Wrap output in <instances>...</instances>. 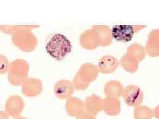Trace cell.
I'll list each match as a JSON object with an SVG mask.
<instances>
[{"label": "cell", "instance_id": "6da1fadb", "mask_svg": "<svg viewBox=\"0 0 159 119\" xmlns=\"http://www.w3.org/2000/svg\"><path fill=\"white\" fill-rule=\"evenodd\" d=\"M45 48L50 56L61 60L71 52L72 44L64 34L57 33L50 38Z\"/></svg>", "mask_w": 159, "mask_h": 119}, {"label": "cell", "instance_id": "7a4b0ae2", "mask_svg": "<svg viewBox=\"0 0 159 119\" xmlns=\"http://www.w3.org/2000/svg\"><path fill=\"white\" fill-rule=\"evenodd\" d=\"M146 27V25H131V24H117L111 29L113 38L119 42H129L131 41L135 33Z\"/></svg>", "mask_w": 159, "mask_h": 119}, {"label": "cell", "instance_id": "3957f363", "mask_svg": "<svg viewBox=\"0 0 159 119\" xmlns=\"http://www.w3.org/2000/svg\"><path fill=\"white\" fill-rule=\"evenodd\" d=\"M99 69L93 64H84L75 79V86L78 89H84L88 86L89 82L95 79Z\"/></svg>", "mask_w": 159, "mask_h": 119}, {"label": "cell", "instance_id": "277c9868", "mask_svg": "<svg viewBox=\"0 0 159 119\" xmlns=\"http://www.w3.org/2000/svg\"><path fill=\"white\" fill-rule=\"evenodd\" d=\"M122 96L128 106L135 108L141 105L144 99V93L138 86L129 85L124 88Z\"/></svg>", "mask_w": 159, "mask_h": 119}, {"label": "cell", "instance_id": "5b68a950", "mask_svg": "<svg viewBox=\"0 0 159 119\" xmlns=\"http://www.w3.org/2000/svg\"><path fill=\"white\" fill-rule=\"evenodd\" d=\"M92 31L95 34L99 46H108L113 42L111 29L107 25L94 26Z\"/></svg>", "mask_w": 159, "mask_h": 119}, {"label": "cell", "instance_id": "8992f818", "mask_svg": "<svg viewBox=\"0 0 159 119\" xmlns=\"http://www.w3.org/2000/svg\"><path fill=\"white\" fill-rule=\"evenodd\" d=\"M145 49L151 57L159 56V29L152 30L148 33Z\"/></svg>", "mask_w": 159, "mask_h": 119}, {"label": "cell", "instance_id": "52a82bcc", "mask_svg": "<svg viewBox=\"0 0 159 119\" xmlns=\"http://www.w3.org/2000/svg\"><path fill=\"white\" fill-rule=\"evenodd\" d=\"M119 64V61L116 57L111 55H106L99 60L98 69L102 73H113L117 70Z\"/></svg>", "mask_w": 159, "mask_h": 119}, {"label": "cell", "instance_id": "ba28073f", "mask_svg": "<svg viewBox=\"0 0 159 119\" xmlns=\"http://www.w3.org/2000/svg\"><path fill=\"white\" fill-rule=\"evenodd\" d=\"M103 110L109 116H117L121 112V106L119 98L106 97L103 99Z\"/></svg>", "mask_w": 159, "mask_h": 119}, {"label": "cell", "instance_id": "9c48e42d", "mask_svg": "<svg viewBox=\"0 0 159 119\" xmlns=\"http://www.w3.org/2000/svg\"><path fill=\"white\" fill-rule=\"evenodd\" d=\"M124 87L122 83L117 80H111L107 82L104 86V93L106 97H120L123 95Z\"/></svg>", "mask_w": 159, "mask_h": 119}, {"label": "cell", "instance_id": "30bf717a", "mask_svg": "<svg viewBox=\"0 0 159 119\" xmlns=\"http://www.w3.org/2000/svg\"><path fill=\"white\" fill-rule=\"evenodd\" d=\"M126 54L139 63L145 58L147 54L145 47L139 42H134L131 44L128 47Z\"/></svg>", "mask_w": 159, "mask_h": 119}, {"label": "cell", "instance_id": "8fae6325", "mask_svg": "<svg viewBox=\"0 0 159 119\" xmlns=\"http://www.w3.org/2000/svg\"><path fill=\"white\" fill-rule=\"evenodd\" d=\"M103 99L97 95H92L89 97L86 101V108L88 112L93 115L97 114L103 110Z\"/></svg>", "mask_w": 159, "mask_h": 119}, {"label": "cell", "instance_id": "7c38bea8", "mask_svg": "<svg viewBox=\"0 0 159 119\" xmlns=\"http://www.w3.org/2000/svg\"><path fill=\"white\" fill-rule=\"evenodd\" d=\"M119 64H121L122 68L129 73H135L137 72L139 65V62L127 55V54H124L121 58Z\"/></svg>", "mask_w": 159, "mask_h": 119}, {"label": "cell", "instance_id": "4fadbf2b", "mask_svg": "<svg viewBox=\"0 0 159 119\" xmlns=\"http://www.w3.org/2000/svg\"><path fill=\"white\" fill-rule=\"evenodd\" d=\"M82 44L84 47L88 49H93L99 46L95 34L92 31H88L84 33L81 38Z\"/></svg>", "mask_w": 159, "mask_h": 119}, {"label": "cell", "instance_id": "5bb4252c", "mask_svg": "<svg viewBox=\"0 0 159 119\" xmlns=\"http://www.w3.org/2000/svg\"><path fill=\"white\" fill-rule=\"evenodd\" d=\"M133 117L135 119H152L153 110L145 105H139L134 109Z\"/></svg>", "mask_w": 159, "mask_h": 119}, {"label": "cell", "instance_id": "9a60e30c", "mask_svg": "<svg viewBox=\"0 0 159 119\" xmlns=\"http://www.w3.org/2000/svg\"><path fill=\"white\" fill-rule=\"evenodd\" d=\"M84 106L81 101L77 99H72L67 103V111L71 116H80L82 114Z\"/></svg>", "mask_w": 159, "mask_h": 119}, {"label": "cell", "instance_id": "2e32d148", "mask_svg": "<svg viewBox=\"0 0 159 119\" xmlns=\"http://www.w3.org/2000/svg\"><path fill=\"white\" fill-rule=\"evenodd\" d=\"M58 93L61 97L64 98L70 96L72 93V87L71 83L67 81L61 82L58 88Z\"/></svg>", "mask_w": 159, "mask_h": 119}, {"label": "cell", "instance_id": "e0dca14e", "mask_svg": "<svg viewBox=\"0 0 159 119\" xmlns=\"http://www.w3.org/2000/svg\"><path fill=\"white\" fill-rule=\"evenodd\" d=\"M78 119H95V118H94V115L88 112L82 113L81 115L79 116Z\"/></svg>", "mask_w": 159, "mask_h": 119}, {"label": "cell", "instance_id": "ac0fdd59", "mask_svg": "<svg viewBox=\"0 0 159 119\" xmlns=\"http://www.w3.org/2000/svg\"><path fill=\"white\" fill-rule=\"evenodd\" d=\"M153 116L157 119H159V104L153 110Z\"/></svg>", "mask_w": 159, "mask_h": 119}]
</instances>
